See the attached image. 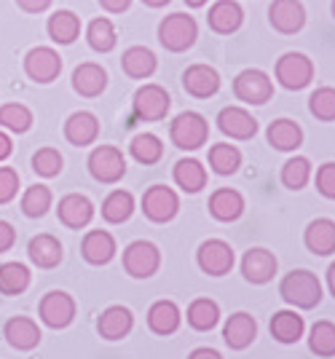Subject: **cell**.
Returning a JSON list of instances; mask_svg holds the SVG:
<instances>
[{
	"label": "cell",
	"mask_w": 335,
	"mask_h": 359,
	"mask_svg": "<svg viewBox=\"0 0 335 359\" xmlns=\"http://www.w3.org/2000/svg\"><path fill=\"white\" fill-rule=\"evenodd\" d=\"M129 153L135 156V161L151 166V164H158V161H161V156H164V145H161V140H158L156 135L142 132V135L132 137V142H129Z\"/></svg>",
	"instance_id": "cell-36"
},
{
	"label": "cell",
	"mask_w": 335,
	"mask_h": 359,
	"mask_svg": "<svg viewBox=\"0 0 335 359\" xmlns=\"http://www.w3.org/2000/svg\"><path fill=\"white\" fill-rule=\"evenodd\" d=\"M0 123L16 135H25L32 126V113L19 102H8V105L0 107Z\"/></svg>",
	"instance_id": "cell-44"
},
{
	"label": "cell",
	"mask_w": 335,
	"mask_h": 359,
	"mask_svg": "<svg viewBox=\"0 0 335 359\" xmlns=\"http://www.w3.org/2000/svg\"><path fill=\"white\" fill-rule=\"evenodd\" d=\"M57 215H60V220L67 228H73V231H81V228H86V225L92 223L94 217V204L86 198V196L81 194H70L64 196L60 201V207H57Z\"/></svg>",
	"instance_id": "cell-22"
},
{
	"label": "cell",
	"mask_w": 335,
	"mask_h": 359,
	"mask_svg": "<svg viewBox=\"0 0 335 359\" xmlns=\"http://www.w3.org/2000/svg\"><path fill=\"white\" fill-rule=\"evenodd\" d=\"M183 86L196 100H210L220 91V75L210 65H191L183 73Z\"/></svg>",
	"instance_id": "cell-17"
},
{
	"label": "cell",
	"mask_w": 335,
	"mask_h": 359,
	"mask_svg": "<svg viewBox=\"0 0 335 359\" xmlns=\"http://www.w3.org/2000/svg\"><path fill=\"white\" fill-rule=\"evenodd\" d=\"M73 89L81 97H89V100L100 97L107 89V73L94 62H83L73 70Z\"/></svg>",
	"instance_id": "cell-28"
},
{
	"label": "cell",
	"mask_w": 335,
	"mask_h": 359,
	"mask_svg": "<svg viewBox=\"0 0 335 359\" xmlns=\"http://www.w3.org/2000/svg\"><path fill=\"white\" fill-rule=\"evenodd\" d=\"M6 338L16 351H30L41 344V327L32 322L30 316H14L6 322Z\"/></svg>",
	"instance_id": "cell-29"
},
{
	"label": "cell",
	"mask_w": 335,
	"mask_h": 359,
	"mask_svg": "<svg viewBox=\"0 0 335 359\" xmlns=\"http://www.w3.org/2000/svg\"><path fill=\"white\" fill-rule=\"evenodd\" d=\"M308 110L317 121H324L330 123L335 121V89L333 86H320L308 97Z\"/></svg>",
	"instance_id": "cell-43"
},
{
	"label": "cell",
	"mask_w": 335,
	"mask_h": 359,
	"mask_svg": "<svg viewBox=\"0 0 335 359\" xmlns=\"http://www.w3.org/2000/svg\"><path fill=\"white\" fill-rule=\"evenodd\" d=\"M175 182L183 188L185 194H198L207 185V169L196 158H180L175 164Z\"/></svg>",
	"instance_id": "cell-34"
},
{
	"label": "cell",
	"mask_w": 335,
	"mask_h": 359,
	"mask_svg": "<svg viewBox=\"0 0 335 359\" xmlns=\"http://www.w3.org/2000/svg\"><path fill=\"white\" fill-rule=\"evenodd\" d=\"M19 191V175L11 166H0V204H8Z\"/></svg>",
	"instance_id": "cell-47"
},
{
	"label": "cell",
	"mask_w": 335,
	"mask_h": 359,
	"mask_svg": "<svg viewBox=\"0 0 335 359\" xmlns=\"http://www.w3.org/2000/svg\"><path fill=\"white\" fill-rule=\"evenodd\" d=\"M30 287V269L22 263H3L0 266V292L3 295H22Z\"/></svg>",
	"instance_id": "cell-39"
},
{
	"label": "cell",
	"mask_w": 335,
	"mask_h": 359,
	"mask_svg": "<svg viewBox=\"0 0 335 359\" xmlns=\"http://www.w3.org/2000/svg\"><path fill=\"white\" fill-rule=\"evenodd\" d=\"M327 290L335 298V263H330V269H327Z\"/></svg>",
	"instance_id": "cell-53"
},
{
	"label": "cell",
	"mask_w": 335,
	"mask_h": 359,
	"mask_svg": "<svg viewBox=\"0 0 335 359\" xmlns=\"http://www.w3.org/2000/svg\"><path fill=\"white\" fill-rule=\"evenodd\" d=\"M48 35L51 41L57 43H73L78 35H81V19H78L73 11H57L48 19Z\"/></svg>",
	"instance_id": "cell-37"
},
{
	"label": "cell",
	"mask_w": 335,
	"mask_h": 359,
	"mask_svg": "<svg viewBox=\"0 0 335 359\" xmlns=\"http://www.w3.org/2000/svg\"><path fill=\"white\" fill-rule=\"evenodd\" d=\"M86 38H89V46H92L94 51H100V54L113 51L116 41H118L116 27H113L110 19H94L92 25H89V30H86Z\"/></svg>",
	"instance_id": "cell-41"
},
{
	"label": "cell",
	"mask_w": 335,
	"mask_h": 359,
	"mask_svg": "<svg viewBox=\"0 0 335 359\" xmlns=\"http://www.w3.org/2000/svg\"><path fill=\"white\" fill-rule=\"evenodd\" d=\"M217 129L223 132L226 137L231 140H252V137L258 135V121L255 116L249 113V110H244V107H223L220 113H217Z\"/></svg>",
	"instance_id": "cell-14"
},
{
	"label": "cell",
	"mask_w": 335,
	"mask_h": 359,
	"mask_svg": "<svg viewBox=\"0 0 335 359\" xmlns=\"http://www.w3.org/2000/svg\"><path fill=\"white\" fill-rule=\"evenodd\" d=\"M198 38V25L193 16L188 14H169L167 19H161L158 25V41L167 51H188L191 46L196 43Z\"/></svg>",
	"instance_id": "cell-3"
},
{
	"label": "cell",
	"mask_w": 335,
	"mask_h": 359,
	"mask_svg": "<svg viewBox=\"0 0 335 359\" xmlns=\"http://www.w3.org/2000/svg\"><path fill=\"white\" fill-rule=\"evenodd\" d=\"M314 182H317V191H320L324 198L335 201V161L322 164L320 169H317V177H314Z\"/></svg>",
	"instance_id": "cell-46"
},
{
	"label": "cell",
	"mask_w": 335,
	"mask_h": 359,
	"mask_svg": "<svg viewBox=\"0 0 335 359\" xmlns=\"http://www.w3.org/2000/svg\"><path fill=\"white\" fill-rule=\"evenodd\" d=\"M188 325L196 332H210L220 322V306L212 298H196L188 306Z\"/></svg>",
	"instance_id": "cell-32"
},
{
	"label": "cell",
	"mask_w": 335,
	"mask_h": 359,
	"mask_svg": "<svg viewBox=\"0 0 335 359\" xmlns=\"http://www.w3.org/2000/svg\"><path fill=\"white\" fill-rule=\"evenodd\" d=\"M27 255L38 269H57L62 263V244L48 233H38L27 244Z\"/></svg>",
	"instance_id": "cell-30"
},
{
	"label": "cell",
	"mask_w": 335,
	"mask_h": 359,
	"mask_svg": "<svg viewBox=\"0 0 335 359\" xmlns=\"http://www.w3.org/2000/svg\"><path fill=\"white\" fill-rule=\"evenodd\" d=\"M268 22L276 32L282 35H295L303 30L306 8L301 0H274L268 6Z\"/></svg>",
	"instance_id": "cell-13"
},
{
	"label": "cell",
	"mask_w": 335,
	"mask_h": 359,
	"mask_svg": "<svg viewBox=\"0 0 335 359\" xmlns=\"http://www.w3.org/2000/svg\"><path fill=\"white\" fill-rule=\"evenodd\" d=\"M19 3V8H25L27 14H41V11H46L48 6H51V0H16Z\"/></svg>",
	"instance_id": "cell-49"
},
{
	"label": "cell",
	"mask_w": 335,
	"mask_h": 359,
	"mask_svg": "<svg viewBox=\"0 0 335 359\" xmlns=\"http://www.w3.org/2000/svg\"><path fill=\"white\" fill-rule=\"evenodd\" d=\"M308 351L320 359L335 357V325L330 319H320L308 330Z\"/></svg>",
	"instance_id": "cell-33"
},
{
	"label": "cell",
	"mask_w": 335,
	"mask_h": 359,
	"mask_svg": "<svg viewBox=\"0 0 335 359\" xmlns=\"http://www.w3.org/2000/svg\"><path fill=\"white\" fill-rule=\"evenodd\" d=\"M330 8H333V16H335V0H333V6H330Z\"/></svg>",
	"instance_id": "cell-56"
},
{
	"label": "cell",
	"mask_w": 335,
	"mask_h": 359,
	"mask_svg": "<svg viewBox=\"0 0 335 359\" xmlns=\"http://www.w3.org/2000/svg\"><path fill=\"white\" fill-rule=\"evenodd\" d=\"M38 314L43 319V325L54 330L67 327L73 319H76V300L73 295L62 292V290H51L41 298V306H38Z\"/></svg>",
	"instance_id": "cell-11"
},
{
	"label": "cell",
	"mask_w": 335,
	"mask_h": 359,
	"mask_svg": "<svg viewBox=\"0 0 335 359\" xmlns=\"http://www.w3.org/2000/svg\"><path fill=\"white\" fill-rule=\"evenodd\" d=\"M207 161H210L214 175L228 177L233 172H239V166H242V150L236 145H228V142H217L207 153Z\"/></svg>",
	"instance_id": "cell-35"
},
{
	"label": "cell",
	"mask_w": 335,
	"mask_h": 359,
	"mask_svg": "<svg viewBox=\"0 0 335 359\" xmlns=\"http://www.w3.org/2000/svg\"><path fill=\"white\" fill-rule=\"evenodd\" d=\"M279 295L292 309L311 311V309H317L322 303V285L320 279H317V273H311L308 269H298L289 271L287 276L282 279Z\"/></svg>",
	"instance_id": "cell-1"
},
{
	"label": "cell",
	"mask_w": 335,
	"mask_h": 359,
	"mask_svg": "<svg viewBox=\"0 0 335 359\" xmlns=\"http://www.w3.org/2000/svg\"><path fill=\"white\" fill-rule=\"evenodd\" d=\"M142 212L151 223H169L180 212V198L167 185H153L142 196Z\"/></svg>",
	"instance_id": "cell-9"
},
{
	"label": "cell",
	"mask_w": 335,
	"mask_h": 359,
	"mask_svg": "<svg viewBox=\"0 0 335 359\" xmlns=\"http://www.w3.org/2000/svg\"><path fill=\"white\" fill-rule=\"evenodd\" d=\"M32 169L41 175V177H57L62 172V156L60 150L54 148H41L32 156Z\"/></svg>",
	"instance_id": "cell-45"
},
{
	"label": "cell",
	"mask_w": 335,
	"mask_h": 359,
	"mask_svg": "<svg viewBox=\"0 0 335 359\" xmlns=\"http://www.w3.org/2000/svg\"><path fill=\"white\" fill-rule=\"evenodd\" d=\"M64 137H67L70 145L86 148L100 137V121L89 110H78V113H73L70 118L64 121Z\"/></svg>",
	"instance_id": "cell-19"
},
{
	"label": "cell",
	"mask_w": 335,
	"mask_h": 359,
	"mask_svg": "<svg viewBox=\"0 0 335 359\" xmlns=\"http://www.w3.org/2000/svg\"><path fill=\"white\" fill-rule=\"evenodd\" d=\"M233 94L247 105H266L274 97V81L258 67H249L233 78Z\"/></svg>",
	"instance_id": "cell-5"
},
{
	"label": "cell",
	"mask_w": 335,
	"mask_h": 359,
	"mask_svg": "<svg viewBox=\"0 0 335 359\" xmlns=\"http://www.w3.org/2000/svg\"><path fill=\"white\" fill-rule=\"evenodd\" d=\"M89 172L97 182H105V185H113L126 175V158L118 148L113 145H100V148L92 150L89 156Z\"/></svg>",
	"instance_id": "cell-8"
},
{
	"label": "cell",
	"mask_w": 335,
	"mask_h": 359,
	"mask_svg": "<svg viewBox=\"0 0 335 359\" xmlns=\"http://www.w3.org/2000/svg\"><path fill=\"white\" fill-rule=\"evenodd\" d=\"M183 314L175 300H156L148 309V327L153 335H172L180 330Z\"/></svg>",
	"instance_id": "cell-25"
},
{
	"label": "cell",
	"mask_w": 335,
	"mask_h": 359,
	"mask_svg": "<svg viewBox=\"0 0 335 359\" xmlns=\"http://www.w3.org/2000/svg\"><path fill=\"white\" fill-rule=\"evenodd\" d=\"M188 359H223V354L217 348H210V346H201V348H193Z\"/></svg>",
	"instance_id": "cell-50"
},
{
	"label": "cell",
	"mask_w": 335,
	"mask_h": 359,
	"mask_svg": "<svg viewBox=\"0 0 335 359\" xmlns=\"http://www.w3.org/2000/svg\"><path fill=\"white\" fill-rule=\"evenodd\" d=\"M303 244L308 247V252L314 255H333L335 252V220L330 217H317L306 225Z\"/></svg>",
	"instance_id": "cell-24"
},
{
	"label": "cell",
	"mask_w": 335,
	"mask_h": 359,
	"mask_svg": "<svg viewBox=\"0 0 335 359\" xmlns=\"http://www.w3.org/2000/svg\"><path fill=\"white\" fill-rule=\"evenodd\" d=\"M16 241V231L11 223H6V220H0V252H8L11 247H14Z\"/></svg>",
	"instance_id": "cell-48"
},
{
	"label": "cell",
	"mask_w": 335,
	"mask_h": 359,
	"mask_svg": "<svg viewBox=\"0 0 335 359\" xmlns=\"http://www.w3.org/2000/svg\"><path fill=\"white\" fill-rule=\"evenodd\" d=\"M51 210V191L46 185H32L22 196V212L27 217H43Z\"/></svg>",
	"instance_id": "cell-42"
},
{
	"label": "cell",
	"mask_w": 335,
	"mask_h": 359,
	"mask_svg": "<svg viewBox=\"0 0 335 359\" xmlns=\"http://www.w3.org/2000/svg\"><path fill=\"white\" fill-rule=\"evenodd\" d=\"M276 255L268 252L266 247H252L242 257V273L249 285H268L276 276Z\"/></svg>",
	"instance_id": "cell-12"
},
{
	"label": "cell",
	"mask_w": 335,
	"mask_h": 359,
	"mask_svg": "<svg viewBox=\"0 0 335 359\" xmlns=\"http://www.w3.org/2000/svg\"><path fill=\"white\" fill-rule=\"evenodd\" d=\"M268 330H271V338H274L276 344L292 346V344H298V341L303 338L306 322H303V316L298 314V311L282 309V311H276V314L271 316Z\"/></svg>",
	"instance_id": "cell-20"
},
{
	"label": "cell",
	"mask_w": 335,
	"mask_h": 359,
	"mask_svg": "<svg viewBox=\"0 0 335 359\" xmlns=\"http://www.w3.org/2000/svg\"><path fill=\"white\" fill-rule=\"evenodd\" d=\"M132 212H135V196L129 191H113L102 201V217L113 225L126 223L132 217Z\"/></svg>",
	"instance_id": "cell-38"
},
{
	"label": "cell",
	"mask_w": 335,
	"mask_h": 359,
	"mask_svg": "<svg viewBox=\"0 0 335 359\" xmlns=\"http://www.w3.org/2000/svg\"><path fill=\"white\" fill-rule=\"evenodd\" d=\"M169 137H172L175 148L198 150L210 140V123L196 110H185L180 116H175V121L169 123Z\"/></svg>",
	"instance_id": "cell-2"
},
{
	"label": "cell",
	"mask_w": 335,
	"mask_h": 359,
	"mask_svg": "<svg viewBox=\"0 0 335 359\" xmlns=\"http://www.w3.org/2000/svg\"><path fill=\"white\" fill-rule=\"evenodd\" d=\"M161 266V252L153 241H132L123 250V271L135 279H151L153 273Z\"/></svg>",
	"instance_id": "cell-6"
},
{
	"label": "cell",
	"mask_w": 335,
	"mask_h": 359,
	"mask_svg": "<svg viewBox=\"0 0 335 359\" xmlns=\"http://www.w3.org/2000/svg\"><path fill=\"white\" fill-rule=\"evenodd\" d=\"M132 107L139 121H164L172 107V100H169L167 89H161L158 83H145L135 94Z\"/></svg>",
	"instance_id": "cell-10"
},
{
	"label": "cell",
	"mask_w": 335,
	"mask_h": 359,
	"mask_svg": "<svg viewBox=\"0 0 335 359\" xmlns=\"http://www.w3.org/2000/svg\"><path fill=\"white\" fill-rule=\"evenodd\" d=\"M132 327H135V316L126 306H110L97 319V332L105 341H121L132 332Z\"/></svg>",
	"instance_id": "cell-18"
},
{
	"label": "cell",
	"mask_w": 335,
	"mask_h": 359,
	"mask_svg": "<svg viewBox=\"0 0 335 359\" xmlns=\"http://www.w3.org/2000/svg\"><path fill=\"white\" fill-rule=\"evenodd\" d=\"M276 81L287 91H301L314 81V62L301 51H287L276 60Z\"/></svg>",
	"instance_id": "cell-4"
},
{
	"label": "cell",
	"mask_w": 335,
	"mask_h": 359,
	"mask_svg": "<svg viewBox=\"0 0 335 359\" xmlns=\"http://www.w3.org/2000/svg\"><path fill=\"white\" fill-rule=\"evenodd\" d=\"M129 3H132V0H100V6H102L105 11H110V14H121V11H126Z\"/></svg>",
	"instance_id": "cell-51"
},
{
	"label": "cell",
	"mask_w": 335,
	"mask_h": 359,
	"mask_svg": "<svg viewBox=\"0 0 335 359\" xmlns=\"http://www.w3.org/2000/svg\"><path fill=\"white\" fill-rule=\"evenodd\" d=\"M255 338H258V322H255L252 314L236 311V314H231L226 319V325H223V341H226L228 348L244 351V348H249V346L255 344Z\"/></svg>",
	"instance_id": "cell-16"
},
{
	"label": "cell",
	"mask_w": 335,
	"mask_h": 359,
	"mask_svg": "<svg viewBox=\"0 0 335 359\" xmlns=\"http://www.w3.org/2000/svg\"><path fill=\"white\" fill-rule=\"evenodd\" d=\"M266 140L274 150L282 153H292L303 145V129L295 123L292 118H276L274 123H268Z\"/></svg>",
	"instance_id": "cell-26"
},
{
	"label": "cell",
	"mask_w": 335,
	"mask_h": 359,
	"mask_svg": "<svg viewBox=\"0 0 335 359\" xmlns=\"http://www.w3.org/2000/svg\"><path fill=\"white\" fill-rule=\"evenodd\" d=\"M11 150H14V145H11V137L0 132V161H6V158L11 156Z\"/></svg>",
	"instance_id": "cell-52"
},
{
	"label": "cell",
	"mask_w": 335,
	"mask_h": 359,
	"mask_svg": "<svg viewBox=\"0 0 335 359\" xmlns=\"http://www.w3.org/2000/svg\"><path fill=\"white\" fill-rule=\"evenodd\" d=\"M25 73L38 83H51L62 73V57L48 46H38L25 57Z\"/></svg>",
	"instance_id": "cell-15"
},
{
	"label": "cell",
	"mask_w": 335,
	"mask_h": 359,
	"mask_svg": "<svg viewBox=\"0 0 335 359\" xmlns=\"http://www.w3.org/2000/svg\"><path fill=\"white\" fill-rule=\"evenodd\" d=\"M121 67L123 73L135 81H142V78H151L156 73V54L145 46H132L126 48L121 57Z\"/></svg>",
	"instance_id": "cell-31"
},
{
	"label": "cell",
	"mask_w": 335,
	"mask_h": 359,
	"mask_svg": "<svg viewBox=\"0 0 335 359\" xmlns=\"http://www.w3.org/2000/svg\"><path fill=\"white\" fill-rule=\"evenodd\" d=\"M196 263L207 276H226V273H231L233 263H236V255H233L228 241L207 239L198 244Z\"/></svg>",
	"instance_id": "cell-7"
},
{
	"label": "cell",
	"mask_w": 335,
	"mask_h": 359,
	"mask_svg": "<svg viewBox=\"0 0 335 359\" xmlns=\"http://www.w3.org/2000/svg\"><path fill=\"white\" fill-rule=\"evenodd\" d=\"M145 6H151V8H161V6H167L169 0H142Z\"/></svg>",
	"instance_id": "cell-54"
},
{
	"label": "cell",
	"mask_w": 335,
	"mask_h": 359,
	"mask_svg": "<svg viewBox=\"0 0 335 359\" xmlns=\"http://www.w3.org/2000/svg\"><path fill=\"white\" fill-rule=\"evenodd\" d=\"M311 180V161L306 156H292L287 164L282 166V185L289 191H301Z\"/></svg>",
	"instance_id": "cell-40"
},
{
	"label": "cell",
	"mask_w": 335,
	"mask_h": 359,
	"mask_svg": "<svg viewBox=\"0 0 335 359\" xmlns=\"http://www.w3.org/2000/svg\"><path fill=\"white\" fill-rule=\"evenodd\" d=\"M81 255L92 266H105L116 257V239L107 231H89L81 241Z\"/></svg>",
	"instance_id": "cell-27"
},
{
	"label": "cell",
	"mask_w": 335,
	"mask_h": 359,
	"mask_svg": "<svg viewBox=\"0 0 335 359\" xmlns=\"http://www.w3.org/2000/svg\"><path fill=\"white\" fill-rule=\"evenodd\" d=\"M244 22V11L236 0H217L210 14H207V25L210 30H214L217 35H231L242 27Z\"/></svg>",
	"instance_id": "cell-21"
},
{
	"label": "cell",
	"mask_w": 335,
	"mask_h": 359,
	"mask_svg": "<svg viewBox=\"0 0 335 359\" xmlns=\"http://www.w3.org/2000/svg\"><path fill=\"white\" fill-rule=\"evenodd\" d=\"M185 6H191V8H201V6H207V0H185Z\"/></svg>",
	"instance_id": "cell-55"
},
{
	"label": "cell",
	"mask_w": 335,
	"mask_h": 359,
	"mask_svg": "<svg viewBox=\"0 0 335 359\" xmlns=\"http://www.w3.org/2000/svg\"><path fill=\"white\" fill-rule=\"evenodd\" d=\"M210 215L217 223H233L244 215V196L233 188H217L210 196Z\"/></svg>",
	"instance_id": "cell-23"
}]
</instances>
